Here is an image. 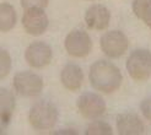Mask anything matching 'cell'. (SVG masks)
<instances>
[{"label":"cell","instance_id":"cell-3","mask_svg":"<svg viewBox=\"0 0 151 135\" xmlns=\"http://www.w3.org/2000/svg\"><path fill=\"white\" fill-rule=\"evenodd\" d=\"M125 69L135 82H146L151 78V50L134 49L127 59Z\"/></svg>","mask_w":151,"mask_h":135},{"label":"cell","instance_id":"cell-9","mask_svg":"<svg viewBox=\"0 0 151 135\" xmlns=\"http://www.w3.org/2000/svg\"><path fill=\"white\" fill-rule=\"evenodd\" d=\"M25 62L32 69H43L52 63L53 49L48 43L43 41L31 42L25 49Z\"/></svg>","mask_w":151,"mask_h":135},{"label":"cell","instance_id":"cell-5","mask_svg":"<svg viewBox=\"0 0 151 135\" xmlns=\"http://www.w3.org/2000/svg\"><path fill=\"white\" fill-rule=\"evenodd\" d=\"M100 48L108 59H119L128 52L129 39L120 29H111L101 36Z\"/></svg>","mask_w":151,"mask_h":135},{"label":"cell","instance_id":"cell-21","mask_svg":"<svg viewBox=\"0 0 151 135\" xmlns=\"http://www.w3.org/2000/svg\"><path fill=\"white\" fill-rule=\"evenodd\" d=\"M87 1H92V0H87Z\"/></svg>","mask_w":151,"mask_h":135},{"label":"cell","instance_id":"cell-6","mask_svg":"<svg viewBox=\"0 0 151 135\" xmlns=\"http://www.w3.org/2000/svg\"><path fill=\"white\" fill-rule=\"evenodd\" d=\"M80 116L91 122L102 118L107 112V103L100 92H84L76 102Z\"/></svg>","mask_w":151,"mask_h":135},{"label":"cell","instance_id":"cell-18","mask_svg":"<svg viewBox=\"0 0 151 135\" xmlns=\"http://www.w3.org/2000/svg\"><path fill=\"white\" fill-rule=\"evenodd\" d=\"M140 113L145 121L151 123V96L145 97L140 102Z\"/></svg>","mask_w":151,"mask_h":135},{"label":"cell","instance_id":"cell-13","mask_svg":"<svg viewBox=\"0 0 151 135\" xmlns=\"http://www.w3.org/2000/svg\"><path fill=\"white\" fill-rule=\"evenodd\" d=\"M16 109V96L9 88L0 87V123L9 125Z\"/></svg>","mask_w":151,"mask_h":135},{"label":"cell","instance_id":"cell-17","mask_svg":"<svg viewBox=\"0 0 151 135\" xmlns=\"http://www.w3.org/2000/svg\"><path fill=\"white\" fill-rule=\"evenodd\" d=\"M12 68V59L10 53L4 48H0V80L9 76Z\"/></svg>","mask_w":151,"mask_h":135},{"label":"cell","instance_id":"cell-4","mask_svg":"<svg viewBox=\"0 0 151 135\" xmlns=\"http://www.w3.org/2000/svg\"><path fill=\"white\" fill-rule=\"evenodd\" d=\"M12 87L15 93L25 98H36L44 88V81L41 75L35 71L22 70L14 75Z\"/></svg>","mask_w":151,"mask_h":135},{"label":"cell","instance_id":"cell-11","mask_svg":"<svg viewBox=\"0 0 151 135\" xmlns=\"http://www.w3.org/2000/svg\"><path fill=\"white\" fill-rule=\"evenodd\" d=\"M117 133L122 135H139L146 130L142 118L134 112H123L116 118Z\"/></svg>","mask_w":151,"mask_h":135},{"label":"cell","instance_id":"cell-12","mask_svg":"<svg viewBox=\"0 0 151 135\" xmlns=\"http://www.w3.org/2000/svg\"><path fill=\"white\" fill-rule=\"evenodd\" d=\"M85 74L82 68L75 63H68L60 70V82L66 91L76 92L82 87Z\"/></svg>","mask_w":151,"mask_h":135},{"label":"cell","instance_id":"cell-20","mask_svg":"<svg viewBox=\"0 0 151 135\" xmlns=\"http://www.w3.org/2000/svg\"><path fill=\"white\" fill-rule=\"evenodd\" d=\"M6 129V125H4L3 123H0V133H3Z\"/></svg>","mask_w":151,"mask_h":135},{"label":"cell","instance_id":"cell-10","mask_svg":"<svg viewBox=\"0 0 151 135\" xmlns=\"http://www.w3.org/2000/svg\"><path fill=\"white\" fill-rule=\"evenodd\" d=\"M85 24L93 31H106L111 24V11L106 5L92 4L84 15Z\"/></svg>","mask_w":151,"mask_h":135},{"label":"cell","instance_id":"cell-7","mask_svg":"<svg viewBox=\"0 0 151 135\" xmlns=\"http://www.w3.org/2000/svg\"><path fill=\"white\" fill-rule=\"evenodd\" d=\"M92 38L84 29H73L64 39V49L68 55L75 59L86 58L92 50Z\"/></svg>","mask_w":151,"mask_h":135},{"label":"cell","instance_id":"cell-19","mask_svg":"<svg viewBox=\"0 0 151 135\" xmlns=\"http://www.w3.org/2000/svg\"><path fill=\"white\" fill-rule=\"evenodd\" d=\"M22 9H29V7H42L46 9L49 4V0H20Z\"/></svg>","mask_w":151,"mask_h":135},{"label":"cell","instance_id":"cell-15","mask_svg":"<svg viewBox=\"0 0 151 135\" xmlns=\"http://www.w3.org/2000/svg\"><path fill=\"white\" fill-rule=\"evenodd\" d=\"M133 14L151 28V0H133Z\"/></svg>","mask_w":151,"mask_h":135},{"label":"cell","instance_id":"cell-1","mask_svg":"<svg viewBox=\"0 0 151 135\" xmlns=\"http://www.w3.org/2000/svg\"><path fill=\"white\" fill-rule=\"evenodd\" d=\"M88 81L96 92L112 95L122 86L123 74L114 63L106 59H100L90 66Z\"/></svg>","mask_w":151,"mask_h":135},{"label":"cell","instance_id":"cell-16","mask_svg":"<svg viewBox=\"0 0 151 135\" xmlns=\"http://www.w3.org/2000/svg\"><path fill=\"white\" fill-rule=\"evenodd\" d=\"M113 133H114V130H113L112 125L108 122L102 121V118L91 121L85 130V134L90 135H109Z\"/></svg>","mask_w":151,"mask_h":135},{"label":"cell","instance_id":"cell-8","mask_svg":"<svg viewBox=\"0 0 151 135\" xmlns=\"http://www.w3.org/2000/svg\"><path fill=\"white\" fill-rule=\"evenodd\" d=\"M21 25L27 34L38 37L47 32L49 27V19L42 7H29L25 9L22 14Z\"/></svg>","mask_w":151,"mask_h":135},{"label":"cell","instance_id":"cell-14","mask_svg":"<svg viewBox=\"0 0 151 135\" xmlns=\"http://www.w3.org/2000/svg\"><path fill=\"white\" fill-rule=\"evenodd\" d=\"M17 25L16 9L10 3H0V32L7 33Z\"/></svg>","mask_w":151,"mask_h":135},{"label":"cell","instance_id":"cell-2","mask_svg":"<svg viewBox=\"0 0 151 135\" xmlns=\"http://www.w3.org/2000/svg\"><path fill=\"white\" fill-rule=\"evenodd\" d=\"M27 119L31 128L35 130H50L55 128L59 122V109L53 102L41 100L32 104Z\"/></svg>","mask_w":151,"mask_h":135}]
</instances>
